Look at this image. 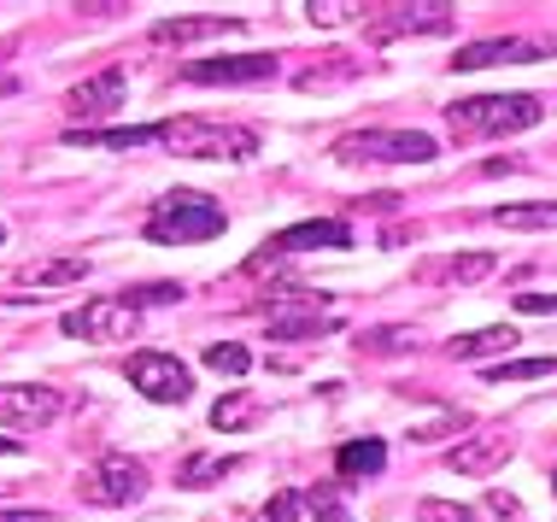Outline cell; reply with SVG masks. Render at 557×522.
Segmentation results:
<instances>
[{
  "mask_svg": "<svg viewBox=\"0 0 557 522\" xmlns=\"http://www.w3.org/2000/svg\"><path fill=\"white\" fill-rule=\"evenodd\" d=\"M546 117V100L540 95H470V100H451L446 124L451 136L481 141V136H522Z\"/></svg>",
  "mask_w": 557,
  "mask_h": 522,
  "instance_id": "obj_1",
  "label": "cell"
},
{
  "mask_svg": "<svg viewBox=\"0 0 557 522\" xmlns=\"http://www.w3.org/2000/svg\"><path fill=\"white\" fill-rule=\"evenodd\" d=\"M223 229H230L223 206L212 200V194H200V188H176V194H164V200L153 206V217H147V241H159V247L218 241Z\"/></svg>",
  "mask_w": 557,
  "mask_h": 522,
  "instance_id": "obj_2",
  "label": "cell"
},
{
  "mask_svg": "<svg viewBox=\"0 0 557 522\" xmlns=\"http://www.w3.org/2000/svg\"><path fill=\"white\" fill-rule=\"evenodd\" d=\"M159 147L176 159H218V165H240L259 153V136L247 124H206V117H164Z\"/></svg>",
  "mask_w": 557,
  "mask_h": 522,
  "instance_id": "obj_3",
  "label": "cell"
},
{
  "mask_svg": "<svg viewBox=\"0 0 557 522\" xmlns=\"http://www.w3.org/2000/svg\"><path fill=\"white\" fill-rule=\"evenodd\" d=\"M329 153L341 165H429L441 153V141L423 136V129H352Z\"/></svg>",
  "mask_w": 557,
  "mask_h": 522,
  "instance_id": "obj_4",
  "label": "cell"
},
{
  "mask_svg": "<svg viewBox=\"0 0 557 522\" xmlns=\"http://www.w3.org/2000/svg\"><path fill=\"white\" fill-rule=\"evenodd\" d=\"M59 330H65L71 340L112 347V340H135V330H141V311H135L124 294H117V300H88L77 311H65V318H59Z\"/></svg>",
  "mask_w": 557,
  "mask_h": 522,
  "instance_id": "obj_5",
  "label": "cell"
},
{
  "mask_svg": "<svg viewBox=\"0 0 557 522\" xmlns=\"http://www.w3.org/2000/svg\"><path fill=\"white\" fill-rule=\"evenodd\" d=\"M77 494H83L88 505H112V511H117V505H135V499L147 494V464H135L129 452H107V458H100V464L77 482Z\"/></svg>",
  "mask_w": 557,
  "mask_h": 522,
  "instance_id": "obj_6",
  "label": "cell"
},
{
  "mask_svg": "<svg viewBox=\"0 0 557 522\" xmlns=\"http://www.w3.org/2000/svg\"><path fill=\"white\" fill-rule=\"evenodd\" d=\"M124 370H129L135 394H147L153 406H183V399L194 394V370L171 352H129Z\"/></svg>",
  "mask_w": 557,
  "mask_h": 522,
  "instance_id": "obj_7",
  "label": "cell"
},
{
  "mask_svg": "<svg viewBox=\"0 0 557 522\" xmlns=\"http://www.w3.org/2000/svg\"><path fill=\"white\" fill-rule=\"evenodd\" d=\"M65 411V394L41 382H0V428H48Z\"/></svg>",
  "mask_w": 557,
  "mask_h": 522,
  "instance_id": "obj_8",
  "label": "cell"
},
{
  "mask_svg": "<svg viewBox=\"0 0 557 522\" xmlns=\"http://www.w3.org/2000/svg\"><path fill=\"white\" fill-rule=\"evenodd\" d=\"M451 29H458V7H446V0H411V7H387L370 24V36L394 41V36H451Z\"/></svg>",
  "mask_w": 557,
  "mask_h": 522,
  "instance_id": "obj_9",
  "label": "cell"
},
{
  "mask_svg": "<svg viewBox=\"0 0 557 522\" xmlns=\"http://www.w3.org/2000/svg\"><path fill=\"white\" fill-rule=\"evenodd\" d=\"M183 77L200 83V88L276 83V59H270V53H218V59H194V65H183Z\"/></svg>",
  "mask_w": 557,
  "mask_h": 522,
  "instance_id": "obj_10",
  "label": "cell"
},
{
  "mask_svg": "<svg viewBox=\"0 0 557 522\" xmlns=\"http://www.w3.org/2000/svg\"><path fill=\"white\" fill-rule=\"evenodd\" d=\"M323 300V294H318ZM311 294L299 300H270V340H318V335H335L341 318L329 306H318Z\"/></svg>",
  "mask_w": 557,
  "mask_h": 522,
  "instance_id": "obj_11",
  "label": "cell"
},
{
  "mask_svg": "<svg viewBox=\"0 0 557 522\" xmlns=\"http://www.w3.org/2000/svg\"><path fill=\"white\" fill-rule=\"evenodd\" d=\"M552 41H534V36H487V41H470V48L451 53V71H487V65H529V59H546Z\"/></svg>",
  "mask_w": 557,
  "mask_h": 522,
  "instance_id": "obj_12",
  "label": "cell"
},
{
  "mask_svg": "<svg viewBox=\"0 0 557 522\" xmlns=\"http://www.w3.org/2000/svg\"><path fill=\"white\" fill-rule=\"evenodd\" d=\"M510 452H517V440H510L505 428H481V435L451 446V452H446V470H451V475H493V470L510 464Z\"/></svg>",
  "mask_w": 557,
  "mask_h": 522,
  "instance_id": "obj_13",
  "label": "cell"
},
{
  "mask_svg": "<svg viewBox=\"0 0 557 522\" xmlns=\"http://www.w3.org/2000/svg\"><path fill=\"white\" fill-rule=\"evenodd\" d=\"M240 29H247V18H235V12H188V18L153 24V41H159V48H194V41L240 36Z\"/></svg>",
  "mask_w": 557,
  "mask_h": 522,
  "instance_id": "obj_14",
  "label": "cell"
},
{
  "mask_svg": "<svg viewBox=\"0 0 557 522\" xmlns=\"http://www.w3.org/2000/svg\"><path fill=\"white\" fill-rule=\"evenodd\" d=\"M318 247H352V223H346V217H311V223H294V229H282V235H270V241H264L270 259L318 252Z\"/></svg>",
  "mask_w": 557,
  "mask_h": 522,
  "instance_id": "obj_15",
  "label": "cell"
},
{
  "mask_svg": "<svg viewBox=\"0 0 557 522\" xmlns=\"http://www.w3.org/2000/svg\"><path fill=\"white\" fill-rule=\"evenodd\" d=\"M124 88H129L124 65H107V71H95L88 83H77V88H71V95H65V107H71V112H83V117L117 112V107H124Z\"/></svg>",
  "mask_w": 557,
  "mask_h": 522,
  "instance_id": "obj_16",
  "label": "cell"
},
{
  "mask_svg": "<svg viewBox=\"0 0 557 522\" xmlns=\"http://www.w3.org/2000/svg\"><path fill=\"white\" fill-rule=\"evenodd\" d=\"M510 347H522L510 323H493V330H470V335H451V340H446V352L458 358V364H481V358L510 352Z\"/></svg>",
  "mask_w": 557,
  "mask_h": 522,
  "instance_id": "obj_17",
  "label": "cell"
},
{
  "mask_svg": "<svg viewBox=\"0 0 557 522\" xmlns=\"http://www.w3.org/2000/svg\"><path fill=\"white\" fill-rule=\"evenodd\" d=\"M95 264L83 259V252H65V259H36L18 271V288H65V282H83Z\"/></svg>",
  "mask_w": 557,
  "mask_h": 522,
  "instance_id": "obj_18",
  "label": "cell"
},
{
  "mask_svg": "<svg viewBox=\"0 0 557 522\" xmlns=\"http://www.w3.org/2000/svg\"><path fill=\"white\" fill-rule=\"evenodd\" d=\"M71 147H112V153H129V147H159V124H129V129H65Z\"/></svg>",
  "mask_w": 557,
  "mask_h": 522,
  "instance_id": "obj_19",
  "label": "cell"
},
{
  "mask_svg": "<svg viewBox=\"0 0 557 522\" xmlns=\"http://www.w3.org/2000/svg\"><path fill=\"white\" fill-rule=\"evenodd\" d=\"M382 464H387V446L382 440H346L341 452H335V470L346 475V482H358V475H382Z\"/></svg>",
  "mask_w": 557,
  "mask_h": 522,
  "instance_id": "obj_20",
  "label": "cell"
},
{
  "mask_svg": "<svg viewBox=\"0 0 557 522\" xmlns=\"http://www.w3.org/2000/svg\"><path fill=\"white\" fill-rule=\"evenodd\" d=\"M499 229H557V206L552 200H517V206H493L487 212Z\"/></svg>",
  "mask_w": 557,
  "mask_h": 522,
  "instance_id": "obj_21",
  "label": "cell"
},
{
  "mask_svg": "<svg viewBox=\"0 0 557 522\" xmlns=\"http://www.w3.org/2000/svg\"><path fill=\"white\" fill-rule=\"evenodd\" d=\"M235 470H240V458H230V452H194L176 482H183V487H206V482H223V475H235Z\"/></svg>",
  "mask_w": 557,
  "mask_h": 522,
  "instance_id": "obj_22",
  "label": "cell"
},
{
  "mask_svg": "<svg viewBox=\"0 0 557 522\" xmlns=\"http://www.w3.org/2000/svg\"><path fill=\"white\" fill-rule=\"evenodd\" d=\"M552 370H557V358H505V364H487L481 376L487 382H540Z\"/></svg>",
  "mask_w": 557,
  "mask_h": 522,
  "instance_id": "obj_23",
  "label": "cell"
},
{
  "mask_svg": "<svg viewBox=\"0 0 557 522\" xmlns=\"http://www.w3.org/2000/svg\"><path fill=\"white\" fill-rule=\"evenodd\" d=\"M252 417H259V406H252L247 394H223L212 406V428H218V435H235V428L252 423Z\"/></svg>",
  "mask_w": 557,
  "mask_h": 522,
  "instance_id": "obj_24",
  "label": "cell"
},
{
  "mask_svg": "<svg viewBox=\"0 0 557 522\" xmlns=\"http://www.w3.org/2000/svg\"><path fill=\"white\" fill-rule=\"evenodd\" d=\"M493 271H499V259H493V252H458V259L446 264V282H458V288H470V282H487Z\"/></svg>",
  "mask_w": 557,
  "mask_h": 522,
  "instance_id": "obj_25",
  "label": "cell"
},
{
  "mask_svg": "<svg viewBox=\"0 0 557 522\" xmlns=\"http://www.w3.org/2000/svg\"><path fill=\"white\" fill-rule=\"evenodd\" d=\"M206 370H218V376L240 382V376L252 370V352H247V347H235V340H218V347H206Z\"/></svg>",
  "mask_w": 557,
  "mask_h": 522,
  "instance_id": "obj_26",
  "label": "cell"
},
{
  "mask_svg": "<svg viewBox=\"0 0 557 522\" xmlns=\"http://www.w3.org/2000/svg\"><path fill=\"white\" fill-rule=\"evenodd\" d=\"M358 347H364V352H411L417 347V330H405V323H394V330H364V335H358Z\"/></svg>",
  "mask_w": 557,
  "mask_h": 522,
  "instance_id": "obj_27",
  "label": "cell"
},
{
  "mask_svg": "<svg viewBox=\"0 0 557 522\" xmlns=\"http://www.w3.org/2000/svg\"><path fill=\"white\" fill-rule=\"evenodd\" d=\"M306 18L318 24V29H335V24H346V18H364V7H358V0H311Z\"/></svg>",
  "mask_w": 557,
  "mask_h": 522,
  "instance_id": "obj_28",
  "label": "cell"
},
{
  "mask_svg": "<svg viewBox=\"0 0 557 522\" xmlns=\"http://www.w3.org/2000/svg\"><path fill=\"white\" fill-rule=\"evenodd\" d=\"M299 511H306V494H294V487H282V494L270 499V505H264V511L252 517V522H294Z\"/></svg>",
  "mask_w": 557,
  "mask_h": 522,
  "instance_id": "obj_29",
  "label": "cell"
},
{
  "mask_svg": "<svg viewBox=\"0 0 557 522\" xmlns=\"http://www.w3.org/2000/svg\"><path fill=\"white\" fill-rule=\"evenodd\" d=\"M417 522H475L463 505H451V499H423L417 505Z\"/></svg>",
  "mask_w": 557,
  "mask_h": 522,
  "instance_id": "obj_30",
  "label": "cell"
},
{
  "mask_svg": "<svg viewBox=\"0 0 557 522\" xmlns=\"http://www.w3.org/2000/svg\"><path fill=\"white\" fill-rule=\"evenodd\" d=\"M129 306H164V300H183V288L176 282H153V288H135V294H124Z\"/></svg>",
  "mask_w": 557,
  "mask_h": 522,
  "instance_id": "obj_31",
  "label": "cell"
},
{
  "mask_svg": "<svg viewBox=\"0 0 557 522\" xmlns=\"http://www.w3.org/2000/svg\"><path fill=\"white\" fill-rule=\"evenodd\" d=\"M522 318H557V294H517Z\"/></svg>",
  "mask_w": 557,
  "mask_h": 522,
  "instance_id": "obj_32",
  "label": "cell"
},
{
  "mask_svg": "<svg viewBox=\"0 0 557 522\" xmlns=\"http://www.w3.org/2000/svg\"><path fill=\"white\" fill-rule=\"evenodd\" d=\"M487 505H493V517H517V511H522L510 494H487Z\"/></svg>",
  "mask_w": 557,
  "mask_h": 522,
  "instance_id": "obj_33",
  "label": "cell"
},
{
  "mask_svg": "<svg viewBox=\"0 0 557 522\" xmlns=\"http://www.w3.org/2000/svg\"><path fill=\"white\" fill-rule=\"evenodd\" d=\"M0 522H53V511H0Z\"/></svg>",
  "mask_w": 557,
  "mask_h": 522,
  "instance_id": "obj_34",
  "label": "cell"
},
{
  "mask_svg": "<svg viewBox=\"0 0 557 522\" xmlns=\"http://www.w3.org/2000/svg\"><path fill=\"white\" fill-rule=\"evenodd\" d=\"M0 53H7V48H0ZM7 88H12V77H0V95H7Z\"/></svg>",
  "mask_w": 557,
  "mask_h": 522,
  "instance_id": "obj_35",
  "label": "cell"
},
{
  "mask_svg": "<svg viewBox=\"0 0 557 522\" xmlns=\"http://www.w3.org/2000/svg\"><path fill=\"white\" fill-rule=\"evenodd\" d=\"M552 494H557V475H552Z\"/></svg>",
  "mask_w": 557,
  "mask_h": 522,
  "instance_id": "obj_36",
  "label": "cell"
},
{
  "mask_svg": "<svg viewBox=\"0 0 557 522\" xmlns=\"http://www.w3.org/2000/svg\"><path fill=\"white\" fill-rule=\"evenodd\" d=\"M0 241H7V229H0Z\"/></svg>",
  "mask_w": 557,
  "mask_h": 522,
  "instance_id": "obj_37",
  "label": "cell"
}]
</instances>
